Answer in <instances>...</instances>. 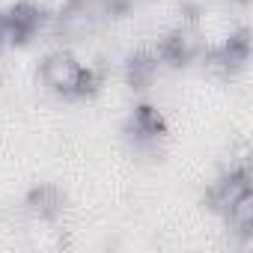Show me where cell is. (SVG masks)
Listing matches in <instances>:
<instances>
[{"label":"cell","instance_id":"cell-1","mask_svg":"<svg viewBox=\"0 0 253 253\" xmlns=\"http://www.w3.org/2000/svg\"><path fill=\"white\" fill-rule=\"evenodd\" d=\"M203 203L226 223L232 235H238L244 244L253 241V176L247 161L223 170L214 182H209Z\"/></svg>","mask_w":253,"mask_h":253},{"label":"cell","instance_id":"cell-2","mask_svg":"<svg viewBox=\"0 0 253 253\" xmlns=\"http://www.w3.org/2000/svg\"><path fill=\"white\" fill-rule=\"evenodd\" d=\"M39 81L60 98L69 101H86L101 92L104 72L78 60L69 48H54L39 63Z\"/></svg>","mask_w":253,"mask_h":253},{"label":"cell","instance_id":"cell-3","mask_svg":"<svg viewBox=\"0 0 253 253\" xmlns=\"http://www.w3.org/2000/svg\"><path fill=\"white\" fill-rule=\"evenodd\" d=\"M203 69L217 78V81H232L235 75H241L250 63V30L238 27L232 30L223 42L217 45H206L203 57H200Z\"/></svg>","mask_w":253,"mask_h":253},{"label":"cell","instance_id":"cell-4","mask_svg":"<svg viewBox=\"0 0 253 253\" xmlns=\"http://www.w3.org/2000/svg\"><path fill=\"white\" fill-rule=\"evenodd\" d=\"M0 18L9 45H27L51 24V12L36 0H15L6 9H0Z\"/></svg>","mask_w":253,"mask_h":253},{"label":"cell","instance_id":"cell-5","mask_svg":"<svg viewBox=\"0 0 253 253\" xmlns=\"http://www.w3.org/2000/svg\"><path fill=\"white\" fill-rule=\"evenodd\" d=\"M203 51H206V42L191 24H179L167 30L155 45V57L161 60V66H170V69H188L203 57Z\"/></svg>","mask_w":253,"mask_h":253},{"label":"cell","instance_id":"cell-6","mask_svg":"<svg viewBox=\"0 0 253 253\" xmlns=\"http://www.w3.org/2000/svg\"><path fill=\"white\" fill-rule=\"evenodd\" d=\"M167 137V119L164 113L149 104V101H137L125 119V140H128L134 149H155L161 140Z\"/></svg>","mask_w":253,"mask_h":253},{"label":"cell","instance_id":"cell-7","mask_svg":"<svg viewBox=\"0 0 253 253\" xmlns=\"http://www.w3.org/2000/svg\"><path fill=\"white\" fill-rule=\"evenodd\" d=\"M24 211L33 217V220H42V223H54L63 217L66 211V194L60 185L54 182H39L33 185L27 194H24Z\"/></svg>","mask_w":253,"mask_h":253},{"label":"cell","instance_id":"cell-8","mask_svg":"<svg viewBox=\"0 0 253 253\" xmlns=\"http://www.w3.org/2000/svg\"><path fill=\"white\" fill-rule=\"evenodd\" d=\"M158 72H161V60L155 57V51H134V54L125 57V63H122V81H125V86L134 89V92L149 89L155 84Z\"/></svg>","mask_w":253,"mask_h":253},{"label":"cell","instance_id":"cell-9","mask_svg":"<svg viewBox=\"0 0 253 253\" xmlns=\"http://www.w3.org/2000/svg\"><path fill=\"white\" fill-rule=\"evenodd\" d=\"M72 3H86V0H72Z\"/></svg>","mask_w":253,"mask_h":253},{"label":"cell","instance_id":"cell-10","mask_svg":"<svg viewBox=\"0 0 253 253\" xmlns=\"http://www.w3.org/2000/svg\"><path fill=\"white\" fill-rule=\"evenodd\" d=\"M241 3H247V0H241Z\"/></svg>","mask_w":253,"mask_h":253}]
</instances>
